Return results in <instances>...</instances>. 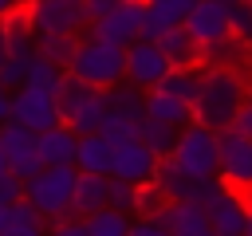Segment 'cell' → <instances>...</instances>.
<instances>
[{"mask_svg":"<svg viewBox=\"0 0 252 236\" xmlns=\"http://www.w3.org/2000/svg\"><path fill=\"white\" fill-rule=\"evenodd\" d=\"M0 146H4V153H8V169L16 173V177H35L39 169H43V157H39V130H32V126H24V122H16V118H8V122H0Z\"/></svg>","mask_w":252,"mask_h":236,"instance_id":"8992f818","label":"cell"},{"mask_svg":"<svg viewBox=\"0 0 252 236\" xmlns=\"http://www.w3.org/2000/svg\"><path fill=\"white\" fill-rule=\"evenodd\" d=\"M248 212H252V201L244 193H228L220 205L209 208L217 236H244L248 232Z\"/></svg>","mask_w":252,"mask_h":236,"instance_id":"e0dca14e","label":"cell"},{"mask_svg":"<svg viewBox=\"0 0 252 236\" xmlns=\"http://www.w3.org/2000/svg\"><path fill=\"white\" fill-rule=\"evenodd\" d=\"M47 236H91V228H87V220H83V216L63 212V216H55V220H51Z\"/></svg>","mask_w":252,"mask_h":236,"instance_id":"d6a6232c","label":"cell"},{"mask_svg":"<svg viewBox=\"0 0 252 236\" xmlns=\"http://www.w3.org/2000/svg\"><path fill=\"white\" fill-rule=\"evenodd\" d=\"M63 75H67V67H59V63H51L47 55H39L35 51V59H32V71H28V83L24 87H39V90H59V83H63Z\"/></svg>","mask_w":252,"mask_h":236,"instance_id":"484cf974","label":"cell"},{"mask_svg":"<svg viewBox=\"0 0 252 236\" xmlns=\"http://www.w3.org/2000/svg\"><path fill=\"white\" fill-rule=\"evenodd\" d=\"M228 8H232V0H197V8L189 12L185 28L205 47L224 43V39H232V16H228Z\"/></svg>","mask_w":252,"mask_h":236,"instance_id":"7c38bea8","label":"cell"},{"mask_svg":"<svg viewBox=\"0 0 252 236\" xmlns=\"http://www.w3.org/2000/svg\"><path fill=\"white\" fill-rule=\"evenodd\" d=\"M154 216H158L173 236H217L209 208L197 205V201H165Z\"/></svg>","mask_w":252,"mask_h":236,"instance_id":"4fadbf2b","label":"cell"},{"mask_svg":"<svg viewBox=\"0 0 252 236\" xmlns=\"http://www.w3.org/2000/svg\"><path fill=\"white\" fill-rule=\"evenodd\" d=\"M169 67L173 63H169V55L161 51L158 39H134L126 47V79L138 83V87H146V90H154L169 75Z\"/></svg>","mask_w":252,"mask_h":236,"instance_id":"9c48e42d","label":"cell"},{"mask_svg":"<svg viewBox=\"0 0 252 236\" xmlns=\"http://www.w3.org/2000/svg\"><path fill=\"white\" fill-rule=\"evenodd\" d=\"M154 90H165V94H173L181 102H197V94H201V71L197 67H169V75Z\"/></svg>","mask_w":252,"mask_h":236,"instance_id":"cb8c5ba5","label":"cell"},{"mask_svg":"<svg viewBox=\"0 0 252 236\" xmlns=\"http://www.w3.org/2000/svg\"><path fill=\"white\" fill-rule=\"evenodd\" d=\"M146 8H150L165 28H173V24H185V20H189V12L197 8V0H146Z\"/></svg>","mask_w":252,"mask_h":236,"instance_id":"f1b7e54d","label":"cell"},{"mask_svg":"<svg viewBox=\"0 0 252 236\" xmlns=\"http://www.w3.org/2000/svg\"><path fill=\"white\" fill-rule=\"evenodd\" d=\"M248 98H252L248 71L209 63V71H201V94L193 102V114H197V122H205L213 130H228Z\"/></svg>","mask_w":252,"mask_h":236,"instance_id":"6da1fadb","label":"cell"},{"mask_svg":"<svg viewBox=\"0 0 252 236\" xmlns=\"http://www.w3.org/2000/svg\"><path fill=\"white\" fill-rule=\"evenodd\" d=\"M75 181H79V169H75V165H43L35 177L24 181V197H28L47 220H55V216L71 212Z\"/></svg>","mask_w":252,"mask_h":236,"instance_id":"277c9868","label":"cell"},{"mask_svg":"<svg viewBox=\"0 0 252 236\" xmlns=\"http://www.w3.org/2000/svg\"><path fill=\"white\" fill-rule=\"evenodd\" d=\"M35 59V55H32ZM32 59H16V55H8L4 63H0V83H8L12 90H20L24 83H28V71H32Z\"/></svg>","mask_w":252,"mask_h":236,"instance_id":"4dcf8cb0","label":"cell"},{"mask_svg":"<svg viewBox=\"0 0 252 236\" xmlns=\"http://www.w3.org/2000/svg\"><path fill=\"white\" fill-rule=\"evenodd\" d=\"M165 31H169V28H165V24H161V20L146 8V16H142V39H161Z\"/></svg>","mask_w":252,"mask_h":236,"instance_id":"d590c367","label":"cell"},{"mask_svg":"<svg viewBox=\"0 0 252 236\" xmlns=\"http://www.w3.org/2000/svg\"><path fill=\"white\" fill-rule=\"evenodd\" d=\"M28 16L35 35H79V28L91 24L83 0H28Z\"/></svg>","mask_w":252,"mask_h":236,"instance_id":"5b68a950","label":"cell"},{"mask_svg":"<svg viewBox=\"0 0 252 236\" xmlns=\"http://www.w3.org/2000/svg\"><path fill=\"white\" fill-rule=\"evenodd\" d=\"M228 16H232V35L252 43V0H232Z\"/></svg>","mask_w":252,"mask_h":236,"instance_id":"1f68e13d","label":"cell"},{"mask_svg":"<svg viewBox=\"0 0 252 236\" xmlns=\"http://www.w3.org/2000/svg\"><path fill=\"white\" fill-rule=\"evenodd\" d=\"M146 114L150 118H161V122H173V126H189V122H197V114H193V102H181V98H173V94H165V90H150L146 94Z\"/></svg>","mask_w":252,"mask_h":236,"instance_id":"ffe728a7","label":"cell"},{"mask_svg":"<svg viewBox=\"0 0 252 236\" xmlns=\"http://www.w3.org/2000/svg\"><path fill=\"white\" fill-rule=\"evenodd\" d=\"M244 236H252V212H248V232H244Z\"/></svg>","mask_w":252,"mask_h":236,"instance_id":"ee69618b","label":"cell"},{"mask_svg":"<svg viewBox=\"0 0 252 236\" xmlns=\"http://www.w3.org/2000/svg\"><path fill=\"white\" fill-rule=\"evenodd\" d=\"M8 59V28H4V20H0V63Z\"/></svg>","mask_w":252,"mask_h":236,"instance_id":"60d3db41","label":"cell"},{"mask_svg":"<svg viewBox=\"0 0 252 236\" xmlns=\"http://www.w3.org/2000/svg\"><path fill=\"white\" fill-rule=\"evenodd\" d=\"M16 8H20V0H0V20H8Z\"/></svg>","mask_w":252,"mask_h":236,"instance_id":"ab89813d","label":"cell"},{"mask_svg":"<svg viewBox=\"0 0 252 236\" xmlns=\"http://www.w3.org/2000/svg\"><path fill=\"white\" fill-rule=\"evenodd\" d=\"M146 94H150V90L138 87V83H130V79L106 87L110 114H122V118H130V122H142V118H146Z\"/></svg>","mask_w":252,"mask_h":236,"instance_id":"d6986e66","label":"cell"},{"mask_svg":"<svg viewBox=\"0 0 252 236\" xmlns=\"http://www.w3.org/2000/svg\"><path fill=\"white\" fill-rule=\"evenodd\" d=\"M47 216L24 197V201H16L12 205V220H8V228L0 232V236H47Z\"/></svg>","mask_w":252,"mask_h":236,"instance_id":"44dd1931","label":"cell"},{"mask_svg":"<svg viewBox=\"0 0 252 236\" xmlns=\"http://www.w3.org/2000/svg\"><path fill=\"white\" fill-rule=\"evenodd\" d=\"M106 110H110V102H106V90H91L83 102H79V110L71 114V122L67 126H75L79 134H94V130H102V122H106Z\"/></svg>","mask_w":252,"mask_h":236,"instance_id":"7402d4cb","label":"cell"},{"mask_svg":"<svg viewBox=\"0 0 252 236\" xmlns=\"http://www.w3.org/2000/svg\"><path fill=\"white\" fill-rule=\"evenodd\" d=\"M138 138L158 153V157H169L173 153V146H177V138H181V126H173V122H161V118H142V130H138Z\"/></svg>","mask_w":252,"mask_h":236,"instance_id":"603a6c76","label":"cell"},{"mask_svg":"<svg viewBox=\"0 0 252 236\" xmlns=\"http://www.w3.org/2000/svg\"><path fill=\"white\" fill-rule=\"evenodd\" d=\"M0 173H8V153H4V146H0Z\"/></svg>","mask_w":252,"mask_h":236,"instance_id":"7bdbcfd3","label":"cell"},{"mask_svg":"<svg viewBox=\"0 0 252 236\" xmlns=\"http://www.w3.org/2000/svg\"><path fill=\"white\" fill-rule=\"evenodd\" d=\"M158 43H161V51L169 55L173 67H201V63H205V51H209V47H205L185 24H173Z\"/></svg>","mask_w":252,"mask_h":236,"instance_id":"9a60e30c","label":"cell"},{"mask_svg":"<svg viewBox=\"0 0 252 236\" xmlns=\"http://www.w3.org/2000/svg\"><path fill=\"white\" fill-rule=\"evenodd\" d=\"M138 189L134 181H122V177H110V205L122 208V212H138Z\"/></svg>","mask_w":252,"mask_h":236,"instance_id":"f546056e","label":"cell"},{"mask_svg":"<svg viewBox=\"0 0 252 236\" xmlns=\"http://www.w3.org/2000/svg\"><path fill=\"white\" fill-rule=\"evenodd\" d=\"M165 161H173L181 173H193V177L220 173V130L205 126V122H189Z\"/></svg>","mask_w":252,"mask_h":236,"instance_id":"3957f363","label":"cell"},{"mask_svg":"<svg viewBox=\"0 0 252 236\" xmlns=\"http://www.w3.org/2000/svg\"><path fill=\"white\" fill-rule=\"evenodd\" d=\"M130 236H173L158 216H142V220H134L130 224Z\"/></svg>","mask_w":252,"mask_h":236,"instance_id":"e575fe53","label":"cell"},{"mask_svg":"<svg viewBox=\"0 0 252 236\" xmlns=\"http://www.w3.org/2000/svg\"><path fill=\"white\" fill-rule=\"evenodd\" d=\"M35 39H39V55H47L59 67H67L75 47H79V35H35Z\"/></svg>","mask_w":252,"mask_h":236,"instance_id":"83f0119b","label":"cell"},{"mask_svg":"<svg viewBox=\"0 0 252 236\" xmlns=\"http://www.w3.org/2000/svg\"><path fill=\"white\" fill-rule=\"evenodd\" d=\"M232 126H236L240 134H248V138H252V98L240 106V114H236V122H232Z\"/></svg>","mask_w":252,"mask_h":236,"instance_id":"8d00e7d4","label":"cell"},{"mask_svg":"<svg viewBox=\"0 0 252 236\" xmlns=\"http://www.w3.org/2000/svg\"><path fill=\"white\" fill-rule=\"evenodd\" d=\"M91 90H94V87H91V83H83L79 75H71V71L63 75V83H59V90H55V98H59V114H63V122H71V114L79 110V102H83V98H87Z\"/></svg>","mask_w":252,"mask_h":236,"instance_id":"4316f807","label":"cell"},{"mask_svg":"<svg viewBox=\"0 0 252 236\" xmlns=\"http://www.w3.org/2000/svg\"><path fill=\"white\" fill-rule=\"evenodd\" d=\"M67 71L79 75L83 83L106 90V87H114V83L126 79V47H118L110 39H98V35H87V39H79Z\"/></svg>","mask_w":252,"mask_h":236,"instance_id":"7a4b0ae2","label":"cell"},{"mask_svg":"<svg viewBox=\"0 0 252 236\" xmlns=\"http://www.w3.org/2000/svg\"><path fill=\"white\" fill-rule=\"evenodd\" d=\"M248 87H252V63H248Z\"/></svg>","mask_w":252,"mask_h":236,"instance_id":"f6af8a7d","label":"cell"},{"mask_svg":"<svg viewBox=\"0 0 252 236\" xmlns=\"http://www.w3.org/2000/svg\"><path fill=\"white\" fill-rule=\"evenodd\" d=\"M39 157L43 165H75L79 157V130L59 122L51 130H39Z\"/></svg>","mask_w":252,"mask_h":236,"instance_id":"5bb4252c","label":"cell"},{"mask_svg":"<svg viewBox=\"0 0 252 236\" xmlns=\"http://www.w3.org/2000/svg\"><path fill=\"white\" fill-rule=\"evenodd\" d=\"M83 4H87V16L98 20V16H106V12H110L114 4H122V0H83Z\"/></svg>","mask_w":252,"mask_h":236,"instance_id":"74e56055","label":"cell"},{"mask_svg":"<svg viewBox=\"0 0 252 236\" xmlns=\"http://www.w3.org/2000/svg\"><path fill=\"white\" fill-rule=\"evenodd\" d=\"M8 220H12V205H0V232L8 228Z\"/></svg>","mask_w":252,"mask_h":236,"instance_id":"b9f144b4","label":"cell"},{"mask_svg":"<svg viewBox=\"0 0 252 236\" xmlns=\"http://www.w3.org/2000/svg\"><path fill=\"white\" fill-rule=\"evenodd\" d=\"M12 94H16V90H12L8 83H0V122L12 118Z\"/></svg>","mask_w":252,"mask_h":236,"instance_id":"f35d334b","label":"cell"},{"mask_svg":"<svg viewBox=\"0 0 252 236\" xmlns=\"http://www.w3.org/2000/svg\"><path fill=\"white\" fill-rule=\"evenodd\" d=\"M102 205H110V173H83V169H79L71 212H75V216H91V212H98Z\"/></svg>","mask_w":252,"mask_h":236,"instance_id":"2e32d148","label":"cell"},{"mask_svg":"<svg viewBox=\"0 0 252 236\" xmlns=\"http://www.w3.org/2000/svg\"><path fill=\"white\" fill-rule=\"evenodd\" d=\"M75 169L83 173H110L114 169V142L94 130V134H79V157H75Z\"/></svg>","mask_w":252,"mask_h":236,"instance_id":"ac0fdd59","label":"cell"},{"mask_svg":"<svg viewBox=\"0 0 252 236\" xmlns=\"http://www.w3.org/2000/svg\"><path fill=\"white\" fill-rule=\"evenodd\" d=\"M12 118L32 126V130H51L63 122L59 114V98L51 90H39V87H20L12 94Z\"/></svg>","mask_w":252,"mask_h":236,"instance_id":"8fae6325","label":"cell"},{"mask_svg":"<svg viewBox=\"0 0 252 236\" xmlns=\"http://www.w3.org/2000/svg\"><path fill=\"white\" fill-rule=\"evenodd\" d=\"M87 220V228H91V236H130V212H122V208H114V205H102L98 212H91V216H83Z\"/></svg>","mask_w":252,"mask_h":236,"instance_id":"d4e9b609","label":"cell"},{"mask_svg":"<svg viewBox=\"0 0 252 236\" xmlns=\"http://www.w3.org/2000/svg\"><path fill=\"white\" fill-rule=\"evenodd\" d=\"M142 16H146V0H122L106 16L91 20V35L110 39L118 47H130L134 39H142Z\"/></svg>","mask_w":252,"mask_h":236,"instance_id":"ba28073f","label":"cell"},{"mask_svg":"<svg viewBox=\"0 0 252 236\" xmlns=\"http://www.w3.org/2000/svg\"><path fill=\"white\" fill-rule=\"evenodd\" d=\"M24 201V177H16L12 169L0 173V205H16Z\"/></svg>","mask_w":252,"mask_h":236,"instance_id":"836d02e7","label":"cell"},{"mask_svg":"<svg viewBox=\"0 0 252 236\" xmlns=\"http://www.w3.org/2000/svg\"><path fill=\"white\" fill-rule=\"evenodd\" d=\"M161 169V157L142 142V138H126L114 146V169L110 177H122V181H134V185H150Z\"/></svg>","mask_w":252,"mask_h":236,"instance_id":"30bf717a","label":"cell"},{"mask_svg":"<svg viewBox=\"0 0 252 236\" xmlns=\"http://www.w3.org/2000/svg\"><path fill=\"white\" fill-rule=\"evenodd\" d=\"M220 177L236 193L252 197V138L240 134L236 126L220 130Z\"/></svg>","mask_w":252,"mask_h":236,"instance_id":"52a82bcc","label":"cell"}]
</instances>
